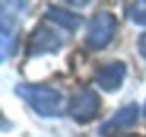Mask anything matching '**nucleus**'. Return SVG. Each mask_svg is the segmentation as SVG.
<instances>
[{"mask_svg":"<svg viewBox=\"0 0 146 137\" xmlns=\"http://www.w3.org/2000/svg\"><path fill=\"white\" fill-rule=\"evenodd\" d=\"M44 19H46V21H52L54 24H59L61 28L68 30V32H76V30L80 28V24L83 22V19L80 17V15L72 13V11H68V9H63V7H54V6H50L46 9Z\"/></svg>","mask_w":146,"mask_h":137,"instance_id":"7","label":"nucleus"},{"mask_svg":"<svg viewBox=\"0 0 146 137\" xmlns=\"http://www.w3.org/2000/svg\"><path fill=\"white\" fill-rule=\"evenodd\" d=\"M126 72H128V68H126V63L122 61L104 63V65H98L96 70H94V82L104 91L113 93V91H118L122 87Z\"/></svg>","mask_w":146,"mask_h":137,"instance_id":"5","label":"nucleus"},{"mask_svg":"<svg viewBox=\"0 0 146 137\" xmlns=\"http://www.w3.org/2000/svg\"><path fill=\"white\" fill-rule=\"evenodd\" d=\"M144 115H146V106H144Z\"/></svg>","mask_w":146,"mask_h":137,"instance_id":"11","label":"nucleus"},{"mask_svg":"<svg viewBox=\"0 0 146 137\" xmlns=\"http://www.w3.org/2000/svg\"><path fill=\"white\" fill-rule=\"evenodd\" d=\"M118 28V19L109 11H100L89 21L85 35V47L89 50L96 52L104 50L111 41L115 39V33Z\"/></svg>","mask_w":146,"mask_h":137,"instance_id":"2","label":"nucleus"},{"mask_svg":"<svg viewBox=\"0 0 146 137\" xmlns=\"http://www.w3.org/2000/svg\"><path fill=\"white\" fill-rule=\"evenodd\" d=\"M113 137H141V135H137V134H120V132H117Z\"/></svg>","mask_w":146,"mask_h":137,"instance_id":"10","label":"nucleus"},{"mask_svg":"<svg viewBox=\"0 0 146 137\" xmlns=\"http://www.w3.org/2000/svg\"><path fill=\"white\" fill-rule=\"evenodd\" d=\"M100 108H102V100L93 89H83L76 93L68 102V115L80 124L93 122L98 117Z\"/></svg>","mask_w":146,"mask_h":137,"instance_id":"3","label":"nucleus"},{"mask_svg":"<svg viewBox=\"0 0 146 137\" xmlns=\"http://www.w3.org/2000/svg\"><path fill=\"white\" fill-rule=\"evenodd\" d=\"M139 119V106L133 102V104H128L124 108H120L102 128H100V135H109L111 132L122 130V128H129L137 122Z\"/></svg>","mask_w":146,"mask_h":137,"instance_id":"6","label":"nucleus"},{"mask_svg":"<svg viewBox=\"0 0 146 137\" xmlns=\"http://www.w3.org/2000/svg\"><path fill=\"white\" fill-rule=\"evenodd\" d=\"M63 48V39L54 28L44 24H39L28 39V56H44V54H56Z\"/></svg>","mask_w":146,"mask_h":137,"instance_id":"4","label":"nucleus"},{"mask_svg":"<svg viewBox=\"0 0 146 137\" xmlns=\"http://www.w3.org/2000/svg\"><path fill=\"white\" fill-rule=\"evenodd\" d=\"M137 47H139L141 56H143V58L146 59V33H143V35L139 37V45H137Z\"/></svg>","mask_w":146,"mask_h":137,"instance_id":"9","label":"nucleus"},{"mask_svg":"<svg viewBox=\"0 0 146 137\" xmlns=\"http://www.w3.org/2000/svg\"><path fill=\"white\" fill-rule=\"evenodd\" d=\"M126 13H128V19L131 22H135L139 26H146V2L144 0H137V2L129 4Z\"/></svg>","mask_w":146,"mask_h":137,"instance_id":"8","label":"nucleus"},{"mask_svg":"<svg viewBox=\"0 0 146 137\" xmlns=\"http://www.w3.org/2000/svg\"><path fill=\"white\" fill-rule=\"evenodd\" d=\"M15 93L30 104V108L39 117H59L61 115V93L48 85H35V83H21L15 87Z\"/></svg>","mask_w":146,"mask_h":137,"instance_id":"1","label":"nucleus"}]
</instances>
